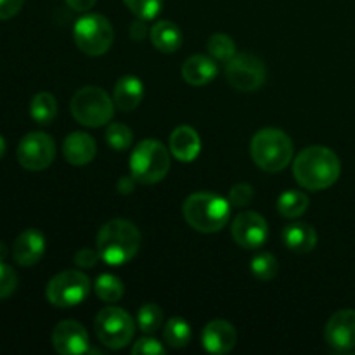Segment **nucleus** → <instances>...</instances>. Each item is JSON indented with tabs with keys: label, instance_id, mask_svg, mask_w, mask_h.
<instances>
[{
	"label": "nucleus",
	"instance_id": "f8f14e48",
	"mask_svg": "<svg viewBox=\"0 0 355 355\" xmlns=\"http://www.w3.org/2000/svg\"><path fill=\"white\" fill-rule=\"evenodd\" d=\"M232 239L245 250L260 248L267 241L269 225L267 220L257 211H243L236 215L231 227Z\"/></svg>",
	"mask_w": 355,
	"mask_h": 355
},
{
	"label": "nucleus",
	"instance_id": "72a5a7b5",
	"mask_svg": "<svg viewBox=\"0 0 355 355\" xmlns=\"http://www.w3.org/2000/svg\"><path fill=\"white\" fill-rule=\"evenodd\" d=\"M132 354L134 355H156V354H165V347L158 342L156 338L151 336H144V338L137 340L132 347Z\"/></svg>",
	"mask_w": 355,
	"mask_h": 355
},
{
	"label": "nucleus",
	"instance_id": "0eeeda50",
	"mask_svg": "<svg viewBox=\"0 0 355 355\" xmlns=\"http://www.w3.org/2000/svg\"><path fill=\"white\" fill-rule=\"evenodd\" d=\"M73 37L76 47L83 54L103 55L113 45L114 31L110 19H106L103 14H85L75 23Z\"/></svg>",
	"mask_w": 355,
	"mask_h": 355
},
{
	"label": "nucleus",
	"instance_id": "2eb2a0df",
	"mask_svg": "<svg viewBox=\"0 0 355 355\" xmlns=\"http://www.w3.org/2000/svg\"><path fill=\"white\" fill-rule=\"evenodd\" d=\"M238 333L231 322L215 319L205 326L201 333V345L210 354H229L236 347Z\"/></svg>",
	"mask_w": 355,
	"mask_h": 355
},
{
	"label": "nucleus",
	"instance_id": "4be33fe9",
	"mask_svg": "<svg viewBox=\"0 0 355 355\" xmlns=\"http://www.w3.org/2000/svg\"><path fill=\"white\" fill-rule=\"evenodd\" d=\"M151 42L159 52L173 54L182 45V31H180V28L173 21L162 19L153 24Z\"/></svg>",
	"mask_w": 355,
	"mask_h": 355
},
{
	"label": "nucleus",
	"instance_id": "393cba45",
	"mask_svg": "<svg viewBox=\"0 0 355 355\" xmlns=\"http://www.w3.org/2000/svg\"><path fill=\"white\" fill-rule=\"evenodd\" d=\"M309 208V196L302 191H284L277 200V211L286 218H297Z\"/></svg>",
	"mask_w": 355,
	"mask_h": 355
},
{
	"label": "nucleus",
	"instance_id": "7c9ffc66",
	"mask_svg": "<svg viewBox=\"0 0 355 355\" xmlns=\"http://www.w3.org/2000/svg\"><path fill=\"white\" fill-rule=\"evenodd\" d=\"M125 6L141 19H155L163 7V0H123Z\"/></svg>",
	"mask_w": 355,
	"mask_h": 355
},
{
	"label": "nucleus",
	"instance_id": "4c0bfd02",
	"mask_svg": "<svg viewBox=\"0 0 355 355\" xmlns=\"http://www.w3.org/2000/svg\"><path fill=\"white\" fill-rule=\"evenodd\" d=\"M146 31H148V26H146V19H135L134 23L130 24V35L135 40H141V38L146 37Z\"/></svg>",
	"mask_w": 355,
	"mask_h": 355
},
{
	"label": "nucleus",
	"instance_id": "ddd939ff",
	"mask_svg": "<svg viewBox=\"0 0 355 355\" xmlns=\"http://www.w3.org/2000/svg\"><path fill=\"white\" fill-rule=\"evenodd\" d=\"M52 345L55 352L61 355L89 354V333L80 322L62 321L52 331Z\"/></svg>",
	"mask_w": 355,
	"mask_h": 355
},
{
	"label": "nucleus",
	"instance_id": "473e14b6",
	"mask_svg": "<svg viewBox=\"0 0 355 355\" xmlns=\"http://www.w3.org/2000/svg\"><path fill=\"white\" fill-rule=\"evenodd\" d=\"M253 196H255V191H253V187L250 186V184H236V186L231 187V193H229V203H231V207L234 208H241V207H246L248 203H252L253 201Z\"/></svg>",
	"mask_w": 355,
	"mask_h": 355
},
{
	"label": "nucleus",
	"instance_id": "c756f323",
	"mask_svg": "<svg viewBox=\"0 0 355 355\" xmlns=\"http://www.w3.org/2000/svg\"><path fill=\"white\" fill-rule=\"evenodd\" d=\"M106 142L116 151H125L134 142V134L123 123H110L106 130Z\"/></svg>",
	"mask_w": 355,
	"mask_h": 355
},
{
	"label": "nucleus",
	"instance_id": "1a4fd4ad",
	"mask_svg": "<svg viewBox=\"0 0 355 355\" xmlns=\"http://www.w3.org/2000/svg\"><path fill=\"white\" fill-rule=\"evenodd\" d=\"M89 276L82 270H62L58 276L49 281L45 288V297L49 304L55 305L59 309L75 307L82 304L90 293Z\"/></svg>",
	"mask_w": 355,
	"mask_h": 355
},
{
	"label": "nucleus",
	"instance_id": "4468645a",
	"mask_svg": "<svg viewBox=\"0 0 355 355\" xmlns=\"http://www.w3.org/2000/svg\"><path fill=\"white\" fill-rule=\"evenodd\" d=\"M326 342L336 352H349L355 349V311L343 309L329 318L324 329Z\"/></svg>",
	"mask_w": 355,
	"mask_h": 355
},
{
	"label": "nucleus",
	"instance_id": "5701e85b",
	"mask_svg": "<svg viewBox=\"0 0 355 355\" xmlns=\"http://www.w3.org/2000/svg\"><path fill=\"white\" fill-rule=\"evenodd\" d=\"M30 114L37 123L49 125L58 114V101L51 92L35 94L30 103Z\"/></svg>",
	"mask_w": 355,
	"mask_h": 355
},
{
	"label": "nucleus",
	"instance_id": "a878e982",
	"mask_svg": "<svg viewBox=\"0 0 355 355\" xmlns=\"http://www.w3.org/2000/svg\"><path fill=\"white\" fill-rule=\"evenodd\" d=\"M96 295L106 304H114L120 300L125 293V286L120 277L113 274H101L96 279Z\"/></svg>",
	"mask_w": 355,
	"mask_h": 355
},
{
	"label": "nucleus",
	"instance_id": "7ed1b4c3",
	"mask_svg": "<svg viewBox=\"0 0 355 355\" xmlns=\"http://www.w3.org/2000/svg\"><path fill=\"white\" fill-rule=\"evenodd\" d=\"M182 214L194 231L214 234L227 225L231 217V203L214 193H194L184 201Z\"/></svg>",
	"mask_w": 355,
	"mask_h": 355
},
{
	"label": "nucleus",
	"instance_id": "b1692460",
	"mask_svg": "<svg viewBox=\"0 0 355 355\" xmlns=\"http://www.w3.org/2000/svg\"><path fill=\"white\" fill-rule=\"evenodd\" d=\"M191 326L184 318H170L163 329L165 343L172 349H184L191 342Z\"/></svg>",
	"mask_w": 355,
	"mask_h": 355
},
{
	"label": "nucleus",
	"instance_id": "c85d7f7f",
	"mask_svg": "<svg viewBox=\"0 0 355 355\" xmlns=\"http://www.w3.org/2000/svg\"><path fill=\"white\" fill-rule=\"evenodd\" d=\"M250 269H252L253 276L260 281H270L277 276L279 270V263H277L276 257L272 253H259L250 262Z\"/></svg>",
	"mask_w": 355,
	"mask_h": 355
},
{
	"label": "nucleus",
	"instance_id": "aec40b11",
	"mask_svg": "<svg viewBox=\"0 0 355 355\" xmlns=\"http://www.w3.org/2000/svg\"><path fill=\"white\" fill-rule=\"evenodd\" d=\"M144 97V85L134 75L121 76L113 90L114 106L121 111H134Z\"/></svg>",
	"mask_w": 355,
	"mask_h": 355
},
{
	"label": "nucleus",
	"instance_id": "20e7f679",
	"mask_svg": "<svg viewBox=\"0 0 355 355\" xmlns=\"http://www.w3.org/2000/svg\"><path fill=\"white\" fill-rule=\"evenodd\" d=\"M250 153L259 168L281 172L293 158V141L279 128H262L253 135Z\"/></svg>",
	"mask_w": 355,
	"mask_h": 355
},
{
	"label": "nucleus",
	"instance_id": "c9c22d12",
	"mask_svg": "<svg viewBox=\"0 0 355 355\" xmlns=\"http://www.w3.org/2000/svg\"><path fill=\"white\" fill-rule=\"evenodd\" d=\"M24 0H0V21L10 19L23 9Z\"/></svg>",
	"mask_w": 355,
	"mask_h": 355
},
{
	"label": "nucleus",
	"instance_id": "9b49d317",
	"mask_svg": "<svg viewBox=\"0 0 355 355\" xmlns=\"http://www.w3.org/2000/svg\"><path fill=\"white\" fill-rule=\"evenodd\" d=\"M17 162L30 172H40L51 166L55 156L54 139L44 132H30L17 146Z\"/></svg>",
	"mask_w": 355,
	"mask_h": 355
},
{
	"label": "nucleus",
	"instance_id": "a211bd4d",
	"mask_svg": "<svg viewBox=\"0 0 355 355\" xmlns=\"http://www.w3.org/2000/svg\"><path fill=\"white\" fill-rule=\"evenodd\" d=\"M62 153L69 165L83 166L92 162L97 153V146L92 135L85 134V132H73L64 139Z\"/></svg>",
	"mask_w": 355,
	"mask_h": 355
},
{
	"label": "nucleus",
	"instance_id": "58836bf2",
	"mask_svg": "<svg viewBox=\"0 0 355 355\" xmlns=\"http://www.w3.org/2000/svg\"><path fill=\"white\" fill-rule=\"evenodd\" d=\"M135 182H137V180L132 177V173H130V175H123L120 180H118V191H120L121 194L132 193V191H134V187H135Z\"/></svg>",
	"mask_w": 355,
	"mask_h": 355
},
{
	"label": "nucleus",
	"instance_id": "f704fd0d",
	"mask_svg": "<svg viewBox=\"0 0 355 355\" xmlns=\"http://www.w3.org/2000/svg\"><path fill=\"white\" fill-rule=\"evenodd\" d=\"M99 259L101 257L99 253H97V250L83 248L75 255V263L80 267V269H92Z\"/></svg>",
	"mask_w": 355,
	"mask_h": 355
},
{
	"label": "nucleus",
	"instance_id": "f257e3e1",
	"mask_svg": "<svg viewBox=\"0 0 355 355\" xmlns=\"http://www.w3.org/2000/svg\"><path fill=\"white\" fill-rule=\"evenodd\" d=\"M342 173V163L326 146H309L293 162V175L304 189L322 191L331 187Z\"/></svg>",
	"mask_w": 355,
	"mask_h": 355
},
{
	"label": "nucleus",
	"instance_id": "ea45409f",
	"mask_svg": "<svg viewBox=\"0 0 355 355\" xmlns=\"http://www.w3.org/2000/svg\"><path fill=\"white\" fill-rule=\"evenodd\" d=\"M6 149H7V144H6V139L0 135V159L3 158V155H6Z\"/></svg>",
	"mask_w": 355,
	"mask_h": 355
},
{
	"label": "nucleus",
	"instance_id": "cd10ccee",
	"mask_svg": "<svg viewBox=\"0 0 355 355\" xmlns=\"http://www.w3.org/2000/svg\"><path fill=\"white\" fill-rule=\"evenodd\" d=\"M163 321H165V315H163L162 307H158L156 304H146L139 309L137 326L146 335L158 331L163 326Z\"/></svg>",
	"mask_w": 355,
	"mask_h": 355
},
{
	"label": "nucleus",
	"instance_id": "6ab92c4d",
	"mask_svg": "<svg viewBox=\"0 0 355 355\" xmlns=\"http://www.w3.org/2000/svg\"><path fill=\"white\" fill-rule=\"evenodd\" d=\"M217 61L211 55H191L182 64V76L189 85L201 87L210 83L217 76Z\"/></svg>",
	"mask_w": 355,
	"mask_h": 355
},
{
	"label": "nucleus",
	"instance_id": "412c9836",
	"mask_svg": "<svg viewBox=\"0 0 355 355\" xmlns=\"http://www.w3.org/2000/svg\"><path fill=\"white\" fill-rule=\"evenodd\" d=\"M283 241L295 253H309L318 245V232L305 222L290 224L283 229Z\"/></svg>",
	"mask_w": 355,
	"mask_h": 355
},
{
	"label": "nucleus",
	"instance_id": "f03ea898",
	"mask_svg": "<svg viewBox=\"0 0 355 355\" xmlns=\"http://www.w3.org/2000/svg\"><path fill=\"white\" fill-rule=\"evenodd\" d=\"M141 248V232L125 218H113L101 227L97 234V253L107 266H123L137 255Z\"/></svg>",
	"mask_w": 355,
	"mask_h": 355
},
{
	"label": "nucleus",
	"instance_id": "39448f33",
	"mask_svg": "<svg viewBox=\"0 0 355 355\" xmlns=\"http://www.w3.org/2000/svg\"><path fill=\"white\" fill-rule=\"evenodd\" d=\"M170 170V155L156 139H144L134 148L130 156V173L137 182L156 184Z\"/></svg>",
	"mask_w": 355,
	"mask_h": 355
},
{
	"label": "nucleus",
	"instance_id": "9d476101",
	"mask_svg": "<svg viewBox=\"0 0 355 355\" xmlns=\"http://www.w3.org/2000/svg\"><path fill=\"white\" fill-rule=\"evenodd\" d=\"M225 76L231 87L239 92H255L266 83V66L257 55L243 52L225 62Z\"/></svg>",
	"mask_w": 355,
	"mask_h": 355
},
{
	"label": "nucleus",
	"instance_id": "dca6fc26",
	"mask_svg": "<svg viewBox=\"0 0 355 355\" xmlns=\"http://www.w3.org/2000/svg\"><path fill=\"white\" fill-rule=\"evenodd\" d=\"M45 253V238L38 229H26L16 238L12 245L14 262L31 267L42 260Z\"/></svg>",
	"mask_w": 355,
	"mask_h": 355
},
{
	"label": "nucleus",
	"instance_id": "2f4dec72",
	"mask_svg": "<svg viewBox=\"0 0 355 355\" xmlns=\"http://www.w3.org/2000/svg\"><path fill=\"white\" fill-rule=\"evenodd\" d=\"M17 288V274L10 266L0 260V300L10 297Z\"/></svg>",
	"mask_w": 355,
	"mask_h": 355
},
{
	"label": "nucleus",
	"instance_id": "423d86ee",
	"mask_svg": "<svg viewBox=\"0 0 355 355\" xmlns=\"http://www.w3.org/2000/svg\"><path fill=\"white\" fill-rule=\"evenodd\" d=\"M71 113L75 120L85 127H103L113 118L114 101L101 87H83L73 96Z\"/></svg>",
	"mask_w": 355,
	"mask_h": 355
},
{
	"label": "nucleus",
	"instance_id": "e433bc0d",
	"mask_svg": "<svg viewBox=\"0 0 355 355\" xmlns=\"http://www.w3.org/2000/svg\"><path fill=\"white\" fill-rule=\"evenodd\" d=\"M64 2L76 12H87V10H90L96 6L97 0H64Z\"/></svg>",
	"mask_w": 355,
	"mask_h": 355
},
{
	"label": "nucleus",
	"instance_id": "6e6552de",
	"mask_svg": "<svg viewBox=\"0 0 355 355\" xmlns=\"http://www.w3.org/2000/svg\"><path fill=\"white\" fill-rule=\"evenodd\" d=\"M96 335L103 345L111 350H120L132 342L135 322L127 311L120 307H106L94 321Z\"/></svg>",
	"mask_w": 355,
	"mask_h": 355
},
{
	"label": "nucleus",
	"instance_id": "bb28decb",
	"mask_svg": "<svg viewBox=\"0 0 355 355\" xmlns=\"http://www.w3.org/2000/svg\"><path fill=\"white\" fill-rule=\"evenodd\" d=\"M208 54L215 59V61L229 62L234 58L238 52H236V44L229 35L225 33H215L208 38L207 42Z\"/></svg>",
	"mask_w": 355,
	"mask_h": 355
},
{
	"label": "nucleus",
	"instance_id": "a19ab883",
	"mask_svg": "<svg viewBox=\"0 0 355 355\" xmlns=\"http://www.w3.org/2000/svg\"><path fill=\"white\" fill-rule=\"evenodd\" d=\"M7 257V248L3 243H0V260H3Z\"/></svg>",
	"mask_w": 355,
	"mask_h": 355
},
{
	"label": "nucleus",
	"instance_id": "f3484780",
	"mask_svg": "<svg viewBox=\"0 0 355 355\" xmlns=\"http://www.w3.org/2000/svg\"><path fill=\"white\" fill-rule=\"evenodd\" d=\"M170 151L179 162L189 163L198 158L201 151V139L193 127L180 125L170 134Z\"/></svg>",
	"mask_w": 355,
	"mask_h": 355
}]
</instances>
